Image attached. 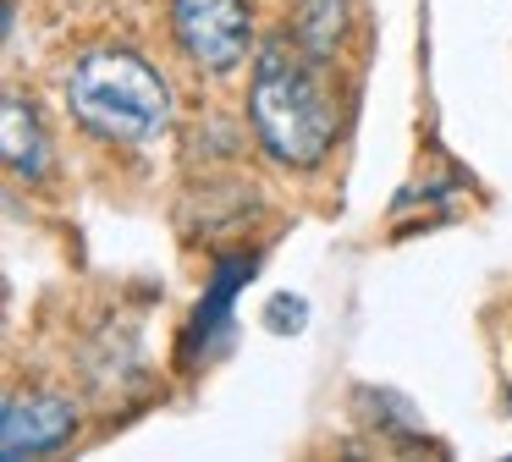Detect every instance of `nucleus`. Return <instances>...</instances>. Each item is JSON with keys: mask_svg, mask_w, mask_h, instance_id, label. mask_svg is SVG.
<instances>
[{"mask_svg": "<svg viewBox=\"0 0 512 462\" xmlns=\"http://www.w3.org/2000/svg\"><path fill=\"white\" fill-rule=\"evenodd\" d=\"M248 127L276 165L314 171L336 149V132H342V99H336L331 61H314L287 33L265 39L254 55V77H248Z\"/></svg>", "mask_w": 512, "mask_h": 462, "instance_id": "nucleus-1", "label": "nucleus"}, {"mask_svg": "<svg viewBox=\"0 0 512 462\" xmlns=\"http://www.w3.org/2000/svg\"><path fill=\"white\" fill-rule=\"evenodd\" d=\"M67 110L100 143H155L171 127V88L144 55L89 50L67 77Z\"/></svg>", "mask_w": 512, "mask_h": 462, "instance_id": "nucleus-2", "label": "nucleus"}, {"mask_svg": "<svg viewBox=\"0 0 512 462\" xmlns=\"http://www.w3.org/2000/svg\"><path fill=\"white\" fill-rule=\"evenodd\" d=\"M171 33L193 72L226 77L254 50V17L243 0H171Z\"/></svg>", "mask_w": 512, "mask_h": 462, "instance_id": "nucleus-3", "label": "nucleus"}, {"mask_svg": "<svg viewBox=\"0 0 512 462\" xmlns=\"http://www.w3.org/2000/svg\"><path fill=\"white\" fill-rule=\"evenodd\" d=\"M78 429V407L61 391H12L0 407V451L12 462L61 451Z\"/></svg>", "mask_w": 512, "mask_h": 462, "instance_id": "nucleus-4", "label": "nucleus"}, {"mask_svg": "<svg viewBox=\"0 0 512 462\" xmlns=\"http://www.w3.org/2000/svg\"><path fill=\"white\" fill-rule=\"evenodd\" d=\"M0 149H6V165L12 176H45L50 165V138L39 127V110L28 105L23 94H6V110H0Z\"/></svg>", "mask_w": 512, "mask_h": 462, "instance_id": "nucleus-5", "label": "nucleus"}, {"mask_svg": "<svg viewBox=\"0 0 512 462\" xmlns=\"http://www.w3.org/2000/svg\"><path fill=\"white\" fill-rule=\"evenodd\" d=\"M347 28H353L347 0H298V11H292V22H287V39L298 44V50H309L314 61H336L342 44H347Z\"/></svg>", "mask_w": 512, "mask_h": 462, "instance_id": "nucleus-6", "label": "nucleus"}, {"mask_svg": "<svg viewBox=\"0 0 512 462\" xmlns=\"http://www.w3.org/2000/svg\"><path fill=\"white\" fill-rule=\"evenodd\" d=\"M243 281H254V253H232V259L215 264L210 292H204V303H199V319H193L188 347H199V336H204V341H215V330L226 325V314H232V297L243 292Z\"/></svg>", "mask_w": 512, "mask_h": 462, "instance_id": "nucleus-7", "label": "nucleus"}, {"mask_svg": "<svg viewBox=\"0 0 512 462\" xmlns=\"http://www.w3.org/2000/svg\"><path fill=\"white\" fill-rule=\"evenodd\" d=\"M303 319H309V308H303L298 297H276V308H270V330H298Z\"/></svg>", "mask_w": 512, "mask_h": 462, "instance_id": "nucleus-8", "label": "nucleus"}]
</instances>
